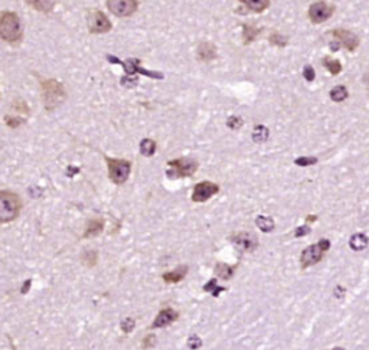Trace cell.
I'll use <instances>...</instances> for the list:
<instances>
[{"mask_svg": "<svg viewBox=\"0 0 369 350\" xmlns=\"http://www.w3.org/2000/svg\"><path fill=\"white\" fill-rule=\"evenodd\" d=\"M0 39L10 45H19L22 42V21L15 12L0 10Z\"/></svg>", "mask_w": 369, "mask_h": 350, "instance_id": "6da1fadb", "label": "cell"}, {"mask_svg": "<svg viewBox=\"0 0 369 350\" xmlns=\"http://www.w3.org/2000/svg\"><path fill=\"white\" fill-rule=\"evenodd\" d=\"M42 87V100H44V107L46 111H54L57 109L66 98V92L64 85L58 82L54 78L44 80L41 82Z\"/></svg>", "mask_w": 369, "mask_h": 350, "instance_id": "7a4b0ae2", "label": "cell"}, {"mask_svg": "<svg viewBox=\"0 0 369 350\" xmlns=\"http://www.w3.org/2000/svg\"><path fill=\"white\" fill-rule=\"evenodd\" d=\"M22 211V200L19 195L10 190H0V223L12 222Z\"/></svg>", "mask_w": 369, "mask_h": 350, "instance_id": "3957f363", "label": "cell"}, {"mask_svg": "<svg viewBox=\"0 0 369 350\" xmlns=\"http://www.w3.org/2000/svg\"><path fill=\"white\" fill-rule=\"evenodd\" d=\"M169 169L166 170V176L169 179H182V177H189L195 175L198 170V162L194 159H174L168 163Z\"/></svg>", "mask_w": 369, "mask_h": 350, "instance_id": "277c9868", "label": "cell"}, {"mask_svg": "<svg viewBox=\"0 0 369 350\" xmlns=\"http://www.w3.org/2000/svg\"><path fill=\"white\" fill-rule=\"evenodd\" d=\"M107 167H109L110 180L115 185H123L127 182L131 172V163L124 159H111L106 156Z\"/></svg>", "mask_w": 369, "mask_h": 350, "instance_id": "5b68a950", "label": "cell"}, {"mask_svg": "<svg viewBox=\"0 0 369 350\" xmlns=\"http://www.w3.org/2000/svg\"><path fill=\"white\" fill-rule=\"evenodd\" d=\"M113 25L107 18V15L101 10H94L89 13L88 16V30L91 33L95 35H101V33H109L111 30Z\"/></svg>", "mask_w": 369, "mask_h": 350, "instance_id": "8992f818", "label": "cell"}, {"mask_svg": "<svg viewBox=\"0 0 369 350\" xmlns=\"http://www.w3.org/2000/svg\"><path fill=\"white\" fill-rule=\"evenodd\" d=\"M335 12V6L326 3V1H316L309 7V19L314 25L325 23L332 18Z\"/></svg>", "mask_w": 369, "mask_h": 350, "instance_id": "52a82bcc", "label": "cell"}, {"mask_svg": "<svg viewBox=\"0 0 369 350\" xmlns=\"http://www.w3.org/2000/svg\"><path fill=\"white\" fill-rule=\"evenodd\" d=\"M107 7L117 18H129L137 10L139 1L137 0H107Z\"/></svg>", "mask_w": 369, "mask_h": 350, "instance_id": "ba28073f", "label": "cell"}, {"mask_svg": "<svg viewBox=\"0 0 369 350\" xmlns=\"http://www.w3.org/2000/svg\"><path fill=\"white\" fill-rule=\"evenodd\" d=\"M330 35L336 39V42L343 46L347 51H355L358 46H359V36L356 33H353L352 30H347V29H333L330 32Z\"/></svg>", "mask_w": 369, "mask_h": 350, "instance_id": "9c48e42d", "label": "cell"}, {"mask_svg": "<svg viewBox=\"0 0 369 350\" xmlns=\"http://www.w3.org/2000/svg\"><path fill=\"white\" fill-rule=\"evenodd\" d=\"M219 192V186L217 183H212V182H200L198 183L195 188H194V193H192V200L195 203H202V202H206L208 199L217 195Z\"/></svg>", "mask_w": 369, "mask_h": 350, "instance_id": "30bf717a", "label": "cell"}, {"mask_svg": "<svg viewBox=\"0 0 369 350\" xmlns=\"http://www.w3.org/2000/svg\"><path fill=\"white\" fill-rule=\"evenodd\" d=\"M323 254H325V251H322L319 243L310 245L309 248H306L302 252V257H300L302 268H307V267H312V265L317 264L323 258Z\"/></svg>", "mask_w": 369, "mask_h": 350, "instance_id": "8fae6325", "label": "cell"}, {"mask_svg": "<svg viewBox=\"0 0 369 350\" xmlns=\"http://www.w3.org/2000/svg\"><path fill=\"white\" fill-rule=\"evenodd\" d=\"M177 317H179V314L174 311L173 308H163V310L157 314V317L154 319L152 328H160L165 327V326H169L170 323H173Z\"/></svg>", "mask_w": 369, "mask_h": 350, "instance_id": "7c38bea8", "label": "cell"}, {"mask_svg": "<svg viewBox=\"0 0 369 350\" xmlns=\"http://www.w3.org/2000/svg\"><path fill=\"white\" fill-rule=\"evenodd\" d=\"M232 242L237 246H239L241 249H245V251H253L258 245L257 238L253 234H247V232H241V234L234 235L232 237Z\"/></svg>", "mask_w": 369, "mask_h": 350, "instance_id": "4fadbf2b", "label": "cell"}, {"mask_svg": "<svg viewBox=\"0 0 369 350\" xmlns=\"http://www.w3.org/2000/svg\"><path fill=\"white\" fill-rule=\"evenodd\" d=\"M196 55L200 61H211L217 56V48L209 42H203L198 46Z\"/></svg>", "mask_w": 369, "mask_h": 350, "instance_id": "5bb4252c", "label": "cell"}, {"mask_svg": "<svg viewBox=\"0 0 369 350\" xmlns=\"http://www.w3.org/2000/svg\"><path fill=\"white\" fill-rule=\"evenodd\" d=\"M30 7H33L35 10L38 12H42V13H49L54 10L55 4H57V0H25Z\"/></svg>", "mask_w": 369, "mask_h": 350, "instance_id": "9a60e30c", "label": "cell"}, {"mask_svg": "<svg viewBox=\"0 0 369 350\" xmlns=\"http://www.w3.org/2000/svg\"><path fill=\"white\" fill-rule=\"evenodd\" d=\"M186 272H188V267L183 265V267H179V268H176V269L170 271V272L163 274V280L166 283H169V284H176V283H179L180 280L185 278Z\"/></svg>", "mask_w": 369, "mask_h": 350, "instance_id": "2e32d148", "label": "cell"}, {"mask_svg": "<svg viewBox=\"0 0 369 350\" xmlns=\"http://www.w3.org/2000/svg\"><path fill=\"white\" fill-rule=\"evenodd\" d=\"M103 229H104V220L103 219H92L91 222H88L87 229L84 232V238L97 237L103 232Z\"/></svg>", "mask_w": 369, "mask_h": 350, "instance_id": "e0dca14e", "label": "cell"}, {"mask_svg": "<svg viewBox=\"0 0 369 350\" xmlns=\"http://www.w3.org/2000/svg\"><path fill=\"white\" fill-rule=\"evenodd\" d=\"M247 9L255 12V13H261L265 9L270 7V0H239Z\"/></svg>", "mask_w": 369, "mask_h": 350, "instance_id": "ac0fdd59", "label": "cell"}, {"mask_svg": "<svg viewBox=\"0 0 369 350\" xmlns=\"http://www.w3.org/2000/svg\"><path fill=\"white\" fill-rule=\"evenodd\" d=\"M368 237H365L364 234H355L349 240V246L353 251H362V249H365L368 246Z\"/></svg>", "mask_w": 369, "mask_h": 350, "instance_id": "d6986e66", "label": "cell"}, {"mask_svg": "<svg viewBox=\"0 0 369 350\" xmlns=\"http://www.w3.org/2000/svg\"><path fill=\"white\" fill-rule=\"evenodd\" d=\"M260 33V29H257L255 26H251V25H244L242 26V41H244V45L251 44Z\"/></svg>", "mask_w": 369, "mask_h": 350, "instance_id": "ffe728a7", "label": "cell"}, {"mask_svg": "<svg viewBox=\"0 0 369 350\" xmlns=\"http://www.w3.org/2000/svg\"><path fill=\"white\" fill-rule=\"evenodd\" d=\"M347 97H349L347 88L343 87V85H336V87L332 88V91H330V98L335 103H342V101L346 100Z\"/></svg>", "mask_w": 369, "mask_h": 350, "instance_id": "44dd1931", "label": "cell"}, {"mask_svg": "<svg viewBox=\"0 0 369 350\" xmlns=\"http://www.w3.org/2000/svg\"><path fill=\"white\" fill-rule=\"evenodd\" d=\"M322 64H323V66H325L326 69H327L332 75H338V74H341V71H342V64H341L339 59H332V58L326 56V58H323Z\"/></svg>", "mask_w": 369, "mask_h": 350, "instance_id": "7402d4cb", "label": "cell"}, {"mask_svg": "<svg viewBox=\"0 0 369 350\" xmlns=\"http://www.w3.org/2000/svg\"><path fill=\"white\" fill-rule=\"evenodd\" d=\"M156 152V141L152 138H144L140 143V153L146 157H150Z\"/></svg>", "mask_w": 369, "mask_h": 350, "instance_id": "603a6c76", "label": "cell"}, {"mask_svg": "<svg viewBox=\"0 0 369 350\" xmlns=\"http://www.w3.org/2000/svg\"><path fill=\"white\" fill-rule=\"evenodd\" d=\"M215 274L222 280H229L232 277V274H234V269H232V267H229L227 264L219 263L215 267Z\"/></svg>", "mask_w": 369, "mask_h": 350, "instance_id": "cb8c5ba5", "label": "cell"}, {"mask_svg": "<svg viewBox=\"0 0 369 350\" xmlns=\"http://www.w3.org/2000/svg\"><path fill=\"white\" fill-rule=\"evenodd\" d=\"M255 225L260 228L262 232H271L274 229V220L268 216H258L255 219Z\"/></svg>", "mask_w": 369, "mask_h": 350, "instance_id": "d4e9b609", "label": "cell"}, {"mask_svg": "<svg viewBox=\"0 0 369 350\" xmlns=\"http://www.w3.org/2000/svg\"><path fill=\"white\" fill-rule=\"evenodd\" d=\"M253 138L255 143H264L268 138V129L265 126H257L253 133Z\"/></svg>", "mask_w": 369, "mask_h": 350, "instance_id": "484cf974", "label": "cell"}, {"mask_svg": "<svg viewBox=\"0 0 369 350\" xmlns=\"http://www.w3.org/2000/svg\"><path fill=\"white\" fill-rule=\"evenodd\" d=\"M203 290H205V291H208V293H211L214 297H218L221 291H225V287H221V285L217 284V281H215V280H211L208 284L203 287Z\"/></svg>", "mask_w": 369, "mask_h": 350, "instance_id": "4316f807", "label": "cell"}, {"mask_svg": "<svg viewBox=\"0 0 369 350\" xmlns=\"http://www.w3.org/2000/svg\"><path fill=\"white\" fill-rule=\"evenodd\" d=\"M83 263L87 264L88 267H92L94 264L97 263V252L92 251H87L83 254Z\"/></svg>", "mask_w": 369, "mask_h": 350, "instance_id": "83f0119b", "label": "cell"}, {"mask_svg": "<svg viewBox=\"0 0 369 350\" xmlns=\"http://www.w3.org/2000/svg\"><path fill=\"white\" fill-rule=\"evenodd\" d=\"M294 163L297 166H310V164H316L317 159L316 157H299V159H296Z\"/></svg>", "mask_w": 369, "mask_h": 350, "instance_id": "f1b7e54d", "label": "cell"}, {"mask_svg": "<svg viewBox=\"0 0 369 350\" xmlns=\"http://www.w3.org/2000/svg\"><path fill=\"white\" fill-rule=\"evenodd\" d=\"M270 44L276 45V46H284V45L287 44V39L283 38L280 33H273L270 36Z\"/></svg>", "mask_w": 369, "mask_h": 350, "instance_id": "f546056e", "label": "cell"}, {"mask_svg": "<svg viewBox=\"0 0 369 350\" xmlns=\"http://www.w3.org/2000/svg\"><path fill=\"white\" fill-rule=\"evenodd\" d=\"M200 346H202V340H200L196 334L191 336V337L188 339V348H189V349L198 350Z\"/></svg>", "mask_w": 369, "mask_h": 350, "instance_id": "4dcf8cb0", "label": "cell"}, {"mask_svg": "<svg viewBox=\"0 0 369 350\" xmlns=\"http://www.w3.org/2000/svg\"><path fill=\"white\" fill-rule=\"evenodd\" d=\"M23 123V118L21 117H15V115H7L6 117V124L9 126V127H13V129H16V127H19L21 124Z\"/></svg>", "mask_w": 369, "mask_h": 350, "instance_id": "1f68e13d", "label": "cell"}, {"mask_svg": "<svg viewBox=\"0 0 369 350\" xmlns=\"http://www.w3.org/2000/svg\"><path fill=\"white\" fill-rule=\"evenodd\" d=\"M241 126H242L241 117H229V120H228V127H229V129L235 130V129H239Z\"/></svg>", "mask_w": 369, "mask_h": 350, "instance_id": "d6a6232c", "label": "cell"}, {"mask_svg": "<svg viewBox=\"0 0 369 350\" xmlns=\"http://www.w3.org/2000/svg\"><path fill=\"white\" fill-rule=\"evenodd\" d=\"M303 75H304V78H306L307 81H313V80H314V77H316V74H314V69H313V68H312L310 65L304 66Z\"/></svg>", "mask_w": 369, "mask_h": 350, "instance_id": "836d02e7", "label": "cell"}, {"mask_svg": "<svg viewBox=\"0 0 369 350\" xmlns=\"http://www.w3.org/2000/svg\"><path fill=\"white\" fill-rule=\"evenodd\" d=\"M121 328L124 333H130L131 330L134 328V320L133 319H126L123 323H121Z\"/></svg>", "mask_w": 369, "mask_h": 350, "instance_id": "e575fe53", "label": "cell"}, {"mask_svg": "<svg viewBox=\"0 0 369 350\" xmlns=\"http://www.w3.org/2000/svg\"><path fill=\"white\" fill-rule=\"evenodd\" d=\"M309 232H310V228H309L307 225H303V226H299V228L296 229L294 237H296V238H302L304 235H307Z\"/></svg>", "mask_w": 369, "mask_h": 350, "instance_id": "d590c367", "label": "cell"}, {"mask_svg": "<svg viewBox=\"0 0 369 350\" xmlns=\"http://www.w3.org/2000/svg\"><path fill=\"white\" fill-rule=\"evenodd\" d=\"M154 343H156V337H154V336H147V337L144 339V342H143V348H144V349H149V348L154 346Z\"/></svg>", "mask_w": 369, "mask_h": 350, "instance_id": "8d00e7d4", "label": "cell"}, {"mask_svg": "<svg viewBox=\"0 0 369 350\" xmlns=\"http://www.w3.org/2000/svg\"><path fill=\"white\" fill-rule=\"evenodd\" d=\"M319 246L322 248V251H327L329 248H330V242L327 241V240H322V241L319 242Z\"/></svg>", "mask_w": 369, "mask_h": 350, "instance_id": "74e56055", "label": "cell"}, {"mask_svg": "<svg viewBox=\"0 0 369 350\" xmlns=\"http://www.w3.org/2000/svg\"><path fill=\"white\" fill-rule=\"evenodd\" d=\"M29 288H30V280L25 281V285H23V287H22V294H28Z\"/></svg>", "mask_w": 369, "mask_h": 350, "instance_id": "f35d334b", "label": "cell"}, {"mask_svg": "<svg viewBox=\"0 0 369 350\" xmlns=\"http://www.w3.org/2000/svg\"><path fill=\"white\" fill-rule=\"evenodd\" d=\"M333 350H345V349H342V348H335Z\"/></svg>", "mask_w": 369, "mask_h": 350, "instance_id": "ab89813d", "label": "cell"}]
</instances>
